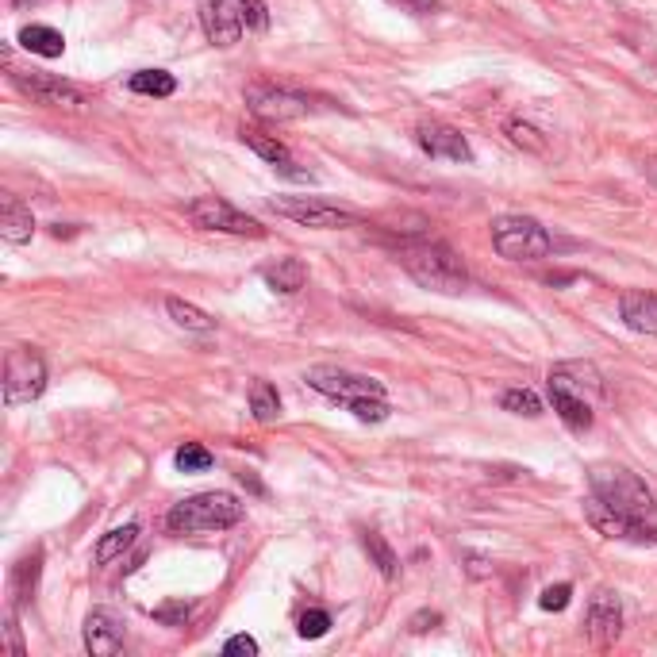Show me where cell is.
Returning <instances> with one entry per match:
<instances>
[{
  "mask_svg": "<svg viewBox=\"0 0 657 657\" xmlns=\"http://www.w3.org/2000/svg\"><path fill=\"white\" fill-rule=\"evenodd\" d=\"M35 4H43V0H12V8H20V12H24V8H35Z\"/></svg>",
  "mask_w": 657,
  "mask_h": 657,
  "instance_id": "41",
  "label": "cell"
},
{
  "mask_svg": "<svg viewBox=\"0 0 657 657\" xmlns=\"http://www.w3.org/2000/svg\"><path fill=\"white\" fill-rule=\"evenodd\" d=\"M47 392V362L35 346H12L4 358V404H31Z\"/></svg>",
  "mask_w": 657,
  "mask_h": 657,
  "instance_id": "4",
  "label": "cell"
},
{
  "mask_svg": "<svg viewBox=\"0 0 657 657\" xmlns=\"http://www.w3.org/2000/svg\"><path fill=\"white\" fill-rule=\"evenodd\" d=\"M492 246L508 262H538L554 250V239L531 216H500L492 219Z\"/></svg>",
  "mask_w": 657,
  "mask_h": 657,
  "instance_id": "3",
  "label": "cell"
},
{
  "mask_svg": "<svg viewBox=\"0 0 657 657\" xmlns=\"http://www.w3.org/2000/svg\"><path fill=\"white\" fill-rule=\"evenodd\" d=\"M438 623H442V615L438 611H419V615H412V634H427V631H435Z\"/></svg>",
  "mask_w": 657,
  "mask_h": 657,
  "instance_id": "38",
  "label": "cell"
},
{
  "mask_svg": "<svg viewBox=\"0 0 657 657\" xmlns=\"http://www.w3.org/2000/svg\"><path fill=\"white\" fill-rule=\"evenodd\" d=\"M584 631L592 650H611L623 634V608H619V596L611 588H600L588 604V619H584Z\"/></svg>",
  "mask_w": 657,
  "mask_h": 657,
  "instance_id": "10",
  "label": "cell"
},
{
  "mask_svg": "<svg viewBox=\"0 0 657 657\" xmlns=\"http://www.w3.org/2000/svg\"><path fill=\"white\" fill-rule=\"evenodd\" d=\"M239 16H243L246 31H266L269 27L266 0H239Z\"/></svg>",
  "mask_w": 657,
  "mask_h": 657,
  "instance_id": "33",
  "label": "cell"
},
{
  "mask_svg": "<svg viewBox=\"0 0 657 657\" xmlns=\"http://www.w3.org/2000/svg\"><path fill=\"white\" fill-rule=\"evenodd\" d=\"M412 4H419L423 12H431V8H435V0H412Z\"/></svg>",
  "mask_w": 657,
  "mask_h": 657,
  "instance_id": "43",
  "label": "cell"
},
{
  "mask_svg": "<svg viewBox=\"0 0 657 657\" xmlns=\"http://www.w3.org/2000/svg\"><path fill=\"white\" fill-rule=\"evenodd\" d=\"M550 400H554V412L561 415V423L569 427V431H577V435H584L592 423H596V404H588L584 396H577V392L569 389H558V385H550Z\"/></svg>",
  "mask_w": 657,
  "mask_h": 657,
  "instance_id": "18",
  "label": "cell"
},
{
  "mask_svg": "<svg viewBox=\"0 0 657 657\" xmlns=\"http://www.w3.org/2000/svg\"><path fill=\"white\" fill-rule=\"evenodd\" d=\"M504 135H508L511 143L519 146V150H527V154H546V135L538 131V127H531L527 120H519V116H511L508 123H504Z\"/></svg>",
  "mask_w": 657,
  "mask_h": 657,
  "instance_id": "27",
  "label": "cell"
},
{
  "mask_svg": "<svg viewBox=\"0 0 657 657\" xmlns=\"http://www.w3.org/2000/svg\"><path fill=\"white\" fill-rule=\"evenodd\" d=\"M243 519V504L231 492H196L189 500H177L166 515V527L177 535H200V531H227Z\"/></svg>",
  "mask_w": 657,
  "mask_h": 657,
  "instance_id": "2",
  "label": "cell"
},
{
  "mask_svg": "<svg viewBox=\"0 0 657 657\" xmlns=\"http://www.w3.org/2000/svg\"><path fill=\"white\" fill-rule=\"evenodd\" d=\"M546 385H558V389H569L584 396L588 404H596L600 396H604V377H600V369L588 362H561L550 369V377H546Z\"/></svg>",
  "mask_w": 657,
  "mask_h": 657,
  "instance_id": "15",
  "label": "cell"
},
{
  "mask_svg": "<svg viewBox=\"0 0 657 657\" xmlns=\"http://www.w3.org/2000/svg\"><path fill=\"white\" fill-rule=\"evenodd\" d=\"M500 408H504V412H515V415L535 419V415H542V400H538L531 389H508L504 396H500Z\"/></svg>",
  "mask_w": 657,
  "mask_h": 657,
  "instance_id": "29",
  "label": "cell"
},
{
  "mask_svg": "<svg viewBox=\"0 0 657 657\" xmlns=\"http://www.w3.org/2000/svg\"><path fill=\"white\" fill-rule=\"evenodd\" d=\"M185 216L193 219L200 231H223V235H243V239H262L266 235V227L258 219L239 212L223 196H196V200L185 204Z\"/></svg>",
  "mask_w": 657,
  "mask_h": 657,
  "instance_id": "5",
  "label": "cell"
},
{
  "mask_svg": "<svg viewBox=\"0 0 657 657\" xmlns=\"http://www.w3.org/2000/svg\"><path fill=\"white\" fill-rule=\"evenodd\" d=\"M362 542H365V550H369V558H373V565L381 569V577H385V581H392V577H396V565H400V561H396V554H392L389 542L377 535V531H365Z\"/></svg>",
  "mask_w": 657,
  "mask_h": 657,
  "instance_id": "28",
  "label": "cell"
},
{
  "mask_svg": "<svg viewBox=\"0 0 657 657\" xmlns=\"http://www.w3.org/2000/svg\"><path fill=\"white\" fill-rule=\"evenodd\" d=\"M415 146L427 158H450V162H473V146L465 143V135L458 127L442 120H427L415 127Z\"/></svg>",
  "mask_w": 657,
  "mask_h": 657,
  "instance_id": "12",
  "label": "cell"
},
{
  "mask_svg": "<svg viewBox=\"0 0 657 657\" xmlns=\"http://www.w3.org/2000/svg\"><path fill=\"white\" fill-rule=\"evenodd\" d=\"M239 481H243V485H250L254 492H262V485H258V477H254V473H239Z\"/></svg>",
  "mask_w": 657,
  "mask_h": 657,
  "instance_id": "40",
  "label": "cell"
},
{
  "mask_svg": "<svg viewBox=\"0 0 657 657\" xmlns=\"http://www.w3.org/2000/svg\"><path fill=\"white\" fill-rule=\"evenodd\" d=\"M31 235H35V216H31V208H27L20 196L4 193L0 196V239L12 246H24V243H31Z\"/></svg>",
  "mask_w": 657,
  "mask_h": 657,
  "instance_id": "17",
  "label": "cell"
},
{
  "mask_svg": "<svg viewBox=\"0 0 657 657\" xmlns=\"http://www.w3.org/2000/svg\"><path fill=\"white\" fill-rule=\"evenodd\" d=\"M619 316L638 335H657V292L627 289L619 296Z\"/></svg>",
  "mask_w": 657,
  "mask_h": 657,
  "instance_id": "16",
  "label": "cell"
},
{
  "mask_svg": "<svg viewBox=\"0 0 657 657\" xmlns=\"http://www.w3.org/2000/svg\"><path fill=\"white\" fill-rule=\"evenodd\" d=\"M346 412L354 415V419H362V423H385L392 415V408L385 396H365V400H354Z\"/></svg>",
  "mask_w": 657,
  "mask_h": 657,
  "instance_id": "31",
  "label": "cell"
},
{
  "mask_svg": "<svg viewBox=\"0 0 657 657\" xmlns=\"http://www.w3.org/2000/svg\"><path fill=\"white\" fill-rule=\"evenodd\" d=\"M465 573H469L473 581H481V577H488V573H492V565H488L485 554H465Z\"/></svg>",
  "mask_w": 657,
  "mask_h": 657,
  "instance_id": "39",
  "label": "cell"
},
{
  "mask_svg": "<svg viewBox=\"0 0 657 657\" xmlns=\"http://www.w3.org/2000/svg\"><path fill=\"white\" fill-rule=\"evenodd\" d=\"M304 385L316 389L319 396L335 400L342 408H350L354 400H365V396H385V385L365 377V373H350V369H339V365H312L304 373Z\"/></svg>",
  "mask_w": 657,
  "mask_h": 657,
  "instance_id": "6",
  "label": "cell"
},
{
  "mask_svg": "<svg viewBox=\"0 0 657 657\" xmlns=\"http://www.w3.org/2000/svg\"><path fill=\"white\" fill-rule=\"evenodd\" d=\"M250 412H254V419L262 427L281 419V396H277V389L269 381H250Z\"/></svg>",
  "mask_w": 657,
  "mask_h": 657,
  "instance_id": "25",
  "label": "cell"
},
{
  "mask_svg": "<svg viewBox=\"0 0 657 657\" xmlns=\"http://www.w3.org/2000/svg\"><path fill=\"white\" fill-rule=\"evenodd\" d=\"M166 312H170V319L177 327H185V331H193V335H212V331H216V319L208 316V312H200L189 300H181V296H170V300H166Z\"/></svg>",
  "mask_w": 657,
  "mask_h": 657,
  "instance_id": "23",
  "label": "cell"
},
{
  "mask_svg": "<svg viewBox=\"0 0 657 657\" xmlns=\"http://www.w3.org/2000/svg\"><path fill=\"white\" fill-rule=\"evenodd\" d=\"M200 27L208 35L212 47H235L239 35H243V16H239V4L235 0H200Z\"/></svg>",
  "mask_w": 657,
  "mask_h": 657,
  "instance_id": "13",
  "label": "cell"
},
{
  "mask_svg": "<svg viewBox=\"0 0 657 657\" xmlns=\"http://www.w3.org/2000/svg\"><path fill=\"white\" fill-rule=\"evenodd\" d=\"M296 631H300V638H323V634L331 631V615L323 608H308L296 619Z\"/></svg>",
  "mask_w": 657,
  "mask_h": 657,
  "instance_id": "32",
  "label": "cell"
},
{
  "mask_svg": "<svg viewBox=\"0 0 657 657\" xmlns=\"http://www.w3.org/2000/svg\"><path fill=\"white\" fill-rule=\"evenodd\" d=\"M123 646V623L116 619V611L93 608L85 619V650L93 657H116Z\"/></svg>",
  "mask_w": 657,
  "mask_h": 657,
  "instance_id": "14",
  "label": "cell"
},
{
  "mask_svg": "<svg viewBox=\"0 0 657 657\" xmlns=\"http://www.w3.org/2000/svg\"><path fill=\"white\" fill-rule=\"evenodd\" d=\"M20 47L31 50V54H39V58H62V50H66V39H62V31H54L47 24H27L20 31Z\"/></svg>",
  "mask_w": 657,
  "mask_h": 657,
  "instance_id": "21",
  "label": "cell"
},
{
  "mask_svg": "<svg viewBox=\"0 0 657 657\" xmlns=\"http://www.w3.org/2000/svg\"><path fill=\"white\" fill-rule=\"evenodd\" d=\"M223 654H246V657H258V642L250 638V634H231L227 642H223Z\"/></svg>",
  "mask_w": 657,
  "mask_h": 657,
  "instance_id": "37",
  "label": "cell"
},
{
  "mask_svg": "<svg viewBox=\"0 0 657 657\" xmlns=\"http://www.w3.org/2000/svg\"><path fill=\"white\" fill-rule=\"evenodd\" d=\"M135 538H139V527H135V523L108 531V535L97 542V565H112L116 558H123V554L135 546Z\"/></svg>",
  "mask_w": 657,
  "mask_h": 657,
  "instance_id": "26",
  "label": "cell"
},
{
  "mask_svg": "<svg viewBox=\"0 0 657 657\" xmlns=\"http://www.w3.org/2000/svg\"><path fill=\"white\" fill-rule=\"evenodd\" d=\"M8 81L24 93L31 104H47V108H66V112H81L89 97L73 85V81H62V77H54V73H43V70H16V66H8Z\"/></svg>",
  "mask_w": 657,
  "mask_h": 657,
  "instance_id": "7",
  "label": "cell"
},
{
  "mask_svg": "<svg viewBox=\"0 0 657 657\" xmlns=\"http://www.w3.org/2000/svg\"><path fill=\"white\" fill-rule=\"evenodd\" d=\"M269 208L277 216L300 223V227H312V231H339V227L358 223L354 212H346L339 204H327V200H316V196H273Z\"/></svg>",
  "mask_w": 657,
  "mask_h": 657,
  "instance_id": "8",
  "label": "cell"
},
{
  "mask_svg": "<svg viewBox=\"0 0 657 657\" xmlns=\"http://www.w3.org/2000/svg\"><path fill=\"white\" fill-rule=\"evenodd\" d=\"M4 650L12 657H24V638H20V623H16V608H8L4 615Z\"/></svg>",
  "mask_w": 657,
  "mask_h": 657,
  "instance_id": "35",
  "label": "cell"
},
{
  "mask_svg": "<svg viewBox=\"0 0 657 657\" xmlns=\"http://www.w3.org/2000/svg\"><path fill=\"white\" fill-rule=\"evenodd\" d=\"M246 108L266 123H285V120H300V116H312L316 104L308 93H292V89H277L269 81H254L246 85Z\"/></svg>",
  "mask_w": 657,
  "mask_h": 657,
  "instance_id": "9",
  "label": "cell"
},
{
  "mask_svg": "<svg viewBox=\"0 0 657 657\" xmlns=\"http://www.w3.org/2000/svg\"><path fill=\"white\" fill-rule=\"evenodd\" d=\"M239 139H243V146H250L258 158H266L273 170H277V166H285V162H292L289 146L281 143L277 135H266V131H258V127H243V131H239Z\"/></svg>",
  "mask_w": 657,
  "mask_h": 657,
  "instance_id": "22",
  "label": "cell"
},
{
  "mask_svg": "<svg viewBox=\"0 0 657 657\" xmlns=\"http://www.w3.org/2000/svg\"><path fill=\"white\" fill-rule=\"evenodd\" d=\"M584 523L604 538H619V542H650V531H646L638 519L623 515V511H615L608 500H600L596 492L584 500Z\"/></svg>",
  "mask_w": 657,
  "mask_h": 657,
  "instance_id": "11",
  "label": "cell"
},
{
  "mask_svg": "<svg viewBox=\"0 0 657 657\" xmlns=\"http://www.w3.org/2000/svg\"><path fill=\"white\" fill-rule=\"evenodd\" d=\"M39 569H43V550H31L24 558L12 565V577H8V592H12V608L27 604L35 596V584H39Z\"/></svg>",
  "mask_w": 657,
  "mask_h": 657,
  "instance_id": "19",
  "label": "cell"
},
{
  "mask_svg": "<svg viewBox=\"0 0 657 657\" xmlns=\"http://www.w3.org/2000/svg\"><path fill=\"white\" fill-rule=\"evenodd\" d=\"M154 619L166 623V627H185V619H189V604H185V600H170V604L154 608Z\"/></svg>",
  "mask_w": 657,
  "mask_h": 657,
  "instance_id": "36",
  "label": "cell"
},
{
  "mask_svg": "<svg viewBox=\"0 0 657 657\" xmlns=\"http://www.w3.org/2000/svg\"><path fill=\"white\" fill-rule=\"evenodd\" d=\"M646 173H650V181L657 185V158H654V162H646Z\"/></svg>",
  "mask_w": 657,
  "mask_h": 657,
  "instance_id": "42",
  "label": "cell"
},
{
  "mask_svg": "<svg viewBox=\"0 0 657 657\" xmlns=\"http://www.w3.org/2000/svg\"><path fill=\"white\" fill-rule=\"evenodd\" d=\"M262 281H266L273 292L292 296V292H300L308 285V266H304L300 258H277L273 266L262 269Z\"/></svg>",
  "mask_w": 657,
  "mask_h": 657,
  "instance_id": "20",
  "label": "cell"
},
{
  "mask_svg": "<svg viewBox=\"0 0 657 657\" xmlns=\"http://www.w3.org/2000/svg\"><path fill=\"white\" fill-rule=\"evenodd\" d=\"M127 89L131 93H139V97H173L177 93V77L166 70H139L131 73V81H127Z\"/></svg>",
  "mask_w": 657,
  "mask_h": 657,
  "instance_id": "24",
  "label": "cell"
},
{
  "mask_svg": "<svg viewBox=\"0 0 657 657\" xmlns=\"http://www.w3.org/2000/svg\"><path fill=\"white\" fill-rule=\"evenodd\" d=\"M173 462H177V469H181V473H204V469H212V462H216V458H212V454H208L200 442H185V446L173 454Z\"/></svg>",
  "mask_w": 657,
  "mask_h": 657,
  "instance_id": "30",
  "label": "cell"
},
{
  "mask_svg": "<svg viewBox=\"0 0 657 657\" xmlns=\"http://www.w3.org/2000/svg\"><path fill=\"white\" fill-rule=\"evenodd\" d=\"M400 262H404L408 277H412L419 289L442 292V296H458V292L469 289V269H465V262L446 243L404 246Z\"/></svg>",
  "mask_w": 657,
  "mask_h": 657,
  "instance_id": "1",
  "label": "cell"
},
{
  "mask_svg": "<svg viewBox=\"0 0 657 657\" xmlns=\"http://www.w3.org/2000/svg\"><path fill=\"white\" fill-rule=\"evenodd\" d=\"M573 600V584H550L542 596H538V608L542 611H565Z\"/></svg>",
  "mask_w": 657,
  "mask_h": 657,
  "instance_id": "34",
  "label": "cell"
}]
</instances>
